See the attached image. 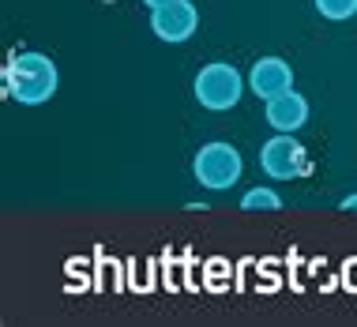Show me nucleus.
<instances>
[{"label": "nucleus", "mask_w": 357, "mask_h": 327, "mask_svg": "<svg viewBox=\"0 0 357 327\" xmlns=\"http://www.w3.org/2000/svg\"><path fill=\"white\" fill-rule=\"evenodd\" d=\"M312 4L327 23H346V19L357 15V0H312Z\"/></svg>", "instance_id": "nucleus-9"}, {"label": "nucleus", "mask_w": 357, "mask_h": 327, "mask_svg": "<svg viewBox=\"0 0 357 327\" xmlns=\"http://www.w3.org/2000/svg\"><path fill=\"white\" fill-rule=\"evenodd\" d=\"M339 207H342V211H357V192H354V196H346Z\"/></svg>", "instance_id": "nucleus-10"}, {"label": "nucleus", "mask_w": 357, "mask_h": 327, "mask_svg": "<svg viewBox=\"0 0 357 327\" xmlns=\"http://www.w3.org/2000/svg\"><path fill=\"white\" fill-rule=\"evenodd\" d=\"M241 211H282V196L275 188H248L241 196Z\"/></svg>", "instance_id": "nucleus-8"}, {"label": "nucleus", "mask_w": 357, "mask_h": 327, "mask_svg": "<svg viewBox=\"0 0 357 327\" xmlns=\"http://www.w3.org/2000/svg\"><path fill=\"white\" fill-rule=\"evenodd\" d=\"M56 86H61V72L45 53H15L4 68V94L19 105H45Z\"/></svg>", "instance_id": "nucleus-1"}, {"label": "nucleus", "mask_w": 357, "mask_h": 327, "mask_svg": "<svg viewBox=\"0 0 357 327\" xmlns=\"http://www.w3.org/2000/svg\"><path fill=\"white\" fill-rule=\"evenodd\" d=\"M259 169L271 181H297L308 173V151L294 139V132H275L259 147Z\"/></svg>", "instance_id": "nucleus-4"}, {"label": "nucleus", "mask_w": 357, "mask_h": 327, "mask_svg": "<svg viewBox=\"0 0 357 327\" xmlns=\"http://www.w3.org/2000/svg\"><path fill=\"white\" fill-rule=\"evenodd\" d=\"M151 31L166 45H185L199 31V8L192 0H173V4L151 8Z\"/></svg>", "instance_id": "nucleus-5"}, {"label": "nucleus", "mask_w": 357, "mask_h": 327, "mask_svg": "<svg viewBox=\"0 0 357 327\" xmlns=\"http://www.w3.org/2000/svg\"><path fill=\"white\" fill-rule=\"evenodd\" d=\"M248 91L256 98L271 102L278 94L294 91V68H289L282 56H259L252 68H248Z\"/></svg>", "instance_id": "nucleus-6"}, {"label": "nucleus", "mask_w": 357, "mask_h": 327, "mask_svg": "<svg viewBox=\"0 0 357 327\" xmlns=\"http://www.w3.org/2000/svg\"><path fill=\"white\" fill-rule=\"evenodd\" d=\"M245 86H248V79L234 68V64L211 61V64H204V68L196 72V79H192V94H196V102L204 105V109L226 113V109H234V105L241 102Z\"/></svg>", "instance_id": "nucleus-3"}, {"label": "nucleus", "mask_w": 357, "mask_h": 327, "mask_svg": "<svg viewBox=\"0 0 357 327\" xmlns=\"http://www.w3.org/2000/svg\"><path fill=\"white\" fill-rule=\"evenodd\" d=\"M264 117L275 132H297L308 124V98L297 91H286L264 105Z\"/></svg>", "instance_id": "nucleus-7"}, {"label": "nucleus", "mask_w": 357, "mask_h": 327, "mask_svg": "<svg viewBox=\"0 0 357 327\" xmlns=\"http://www.w3.org/2000/svg\"><path fill=\"white\" fill-rule=\"evenodd\" d=\"M241 173H245V158H241V151L226 139L204 143V147L196 151V158H192V177H196L199 188H207V192L234 188L241 181Z\"/></svg>", "instance_id": "nucleus-2"}, {"label": "nucleus", "mask_w": 357, "mask_h": 327, "mask_svg": "<svg viewBox=\"0 0 357 327\" xmlns=\"http://www.w3.org/2000/svg\"><path fill=\"white\" fill-rule=\"evenodd\" d=\"M147 8H162V4H173V0H143Z\"/></svg>", "instance_id": "nucleus-11"}]
</instances>
